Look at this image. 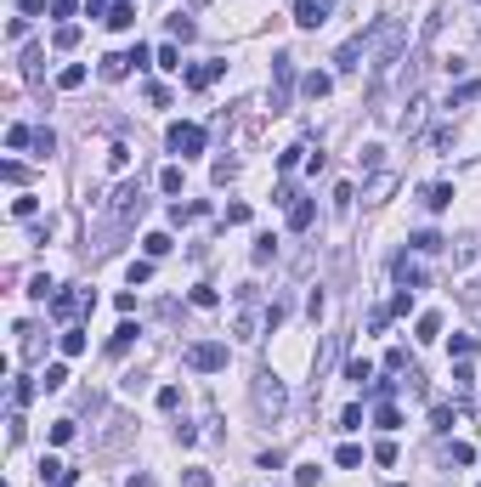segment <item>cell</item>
I'll list each match as a JSON object with an SVG mask.
<instances>
[{
  "label": "cell",
  "instance_id": "obj_1",
  "mask_svg": "<svg viewBox=\"0 0 481 487\" xmlns=\"http://www.w3.org/2000/svg\"><path fill=\"white\" fill-rule=\"evenodd\" d=\"M181 363L198 368V374H221V368H227V346H221V340H193V346L181 351Z\"/></svg>",
  "mask_w": 481,
  "mask_h": 487
},
{
  "label": "cell",
  "instance_id": "obj_2",
  "mask_svg": "<svg viewBox=\"0 0 481 487\" xmlns=\"http://www.w3.org/2000/svg\"><path fill=\"white\" fill-rule=\"evenodd\" d=\"M142 210H148V199H142V181H119V187H113V204H108V216L125 227V221H136Z\"/></svg>",
  "mask_w": 481,
  "mask_h": 487
},
{
  "label": "cell",
  "instance_id": "obj_3",
  "mask_svg": "<svg viewBox=\"0 0 481 487\" xmlns=\"http://www.w3.org/2000/svg\"><path fill=\"white\" fill-rule=\"evenodd\" d=\"M164 142H170V154L198 159V154H204V125H181V119H176V125L164 131Z\"/></svg>",
  "mask_w": 481,
  "mask_h": 487
},
{
  "label": "cell",
  "instance_id": "obj_4",
  "mask_svg": "<svg viewBox=\"0 0 481 487\" xmlns=\"http://www.w3.org/2000/svg\"><path fill=\"white\" fill-rule=\"evenodd\" d=\"M289 85H295V57L278 51V57H272V114L289 108Z\"/></svg>",
  "mask_w": 481,
  "mask_h": 487
},
{
  "label": "cell",
  "instance_id": "obj_5",
  "mask_svg": "<svg viewBox=\"0 0 481 487\" xmlns=\"http://www.w3.org/2000/svg\"><path fill=\"white\" fill-rule=\"evenodd\" d=\"M255 408H260V413H272V419L289 408V391H283V380H278V374H260V380H255Z\"/></svg>",
  "mask_w": 481,
  "mask_h": 487
},
{
  "label": "cell",
  "instance_id": "obj_6",
  "mask_svg": "<svg viewBox=\"0 0 481 487\" xmlns=\"http://www.w3.org/2000/svg\"><path fill=\"white\" fill-rule=\"evenodd\" d=\"M328 11H334V0H295V23L300 29H323Z\"/></svg>",
  "mask_w": 481,
  "mask_h": 487
},
{
  "label": "cell",
  "instance_id": "obj_7",
  "mask_svg": "<svg viewBox=\"0 0 481 487\" xmlns=\"http://www.w3.org/2000/svg\"><path fill=\"white\" fill-rule=\"evenodd\" d=\"M391 278H397V289H419V283H425V266H419L413 255H397V261H391Z\"/></svg>",
  "mask_w": 481,
  "mask_h": 487
},
{
  "label": "cell",
  "instance_id": "obj_8",
  "mask_svg": "<svg viewBox=\"0 0 481 487\" xmlns=\"http://www.w3.org/2000/svg\"><path fill=\"white\" fill-rule=\"evenodd\" d=\"M363 57H368V34L345 40V46H340V57H334V69H340V74H351V69H363Z\"/></svg>",
  "mask_w": 481,
  "mask_h": 487
},
{
  "label": "cell",
  "instance_id": "obj_9",
  "mask_svg": "<svg viewBox=\"0 0 481 487\" xmlns=\"http://www.w3.org/2000/svg\"><path fill=\"white\" fill-rule=\"evenodd\" d=\"M227 74V63H198V69H187L181 80H187V91H204V85H216Z\"/></svg>",
  "mask_w": 481,
  "mask_h": 487
},
{
  "label": "cell",
  "instance_id": "obj_10",
  "mask_svg": "<svg viewBox=\"0 0 481 487\" xmlns=\"http://www.w3.org/2000/svg\"><path fill=\"white\" fill-rule=\"evenodd\" d=\"M74 312H85V295H69V289H57V295H51V318H57V323H69Z\"/></svg>",
  "mask_w": 481,
  "mask_h": 487
},
{
  "label": "cell",
  "instance_id": "obj_11",
  "mask_svg": "<svg viewBox=\"0 0 481 487\" xmlns=\"http://www.w3.org/2000/svg\"><path fill=\"white\" fill-rule=\"evenodd\" d=\"M40 482L46 487H74V471L63 459H40Z\"/></svg>",
  "mask_w": 481,
  "mask_h": 487
},
{
  "label": "cell",
  "instance_id": "obj_12",
  "mask_svg": "<svg viewBox=\"0 0 481 487\" xmlns=\"http://www.w3.org/2000/svg\"><path fill=\"white\" fill-rule=\"evenodd\" d=\"M391 193H397V176H391V170H380V176H374V181L363 187V199H368V204H385Z\"/></svg>",
  "mask_w": 481,
  "mask_h": 487
},
{
  "label": "cell",
  "instance_id": "obj_13",
  "mask_svg": "<svg viewBox=\"0 0 481 487\" xmlns=\"http://www.w3.org/2000/svg\"><path fill=\"white\" fill-rule=\"evenodd\" d=\"M312 221H318V204H312V199H295V204H289V233H306Z\"/></svg>",
  "mask_w": 481,
  "mask_h": 487
},
{
  "label": "cell",
  "instance_id": "obj_14",
  "mask_svg": "<svg viewBox=\"0 0 481 487\" xmlns=\"http://www.w3.org/2000/svg\"><path fill=\"white\" fill-rule=\"evenodd\" d=\"M102 23H108V29H136V6H131V0H113Z\"/></svg>",
  "mask_w": 481,
  "mask_h": 487
},
{
  "label": "cell",
  "instance_id": "obj_15",
  "mask_svg": "<svg viewBox=\"0 0 481 487\" xmlns=\"http://www.w3.org/2000/svg\"><path fill=\"white\" fill-rule=\"evenodd\" d=\"M131 69H136V63H131V51H108V57H102V80H125Z\"/></svg>",
  "mask_w": 481,
  "mask_h": 487
},
{
  "label": "cell",
  "instance_id": "obj_16",
  "mask_svg": "<svg viewBox=\"0 0 481 487\" xmlns=\"http://www.w3.org/2000/svg\"><path fill=\"white\" fill-rule=\"evenodd\" d=\"M136 334H142L136 323H119V328H113V340H108V357H125V351L136 346Z\"/></svg>",
  "mask_w": 481,
  "mask_h": 487
},
{
  "label": "cell",
  "instance_id": "obj_17",
  "mask_svg": "<svg viewBox=\"0 0 481 487\" xmlns=\"http://www.w3.org/2000/svg\"><path fill=\"white\" fill-rule=\"evenodd\" d=\"M345 380L368 391V386H374V363H368V357H351V363H345Z\"/></svg>",
  "mask_w": 481,
  "mask_h": 487
},
{
  "label": "cell",
  "instance_id": "obj_18",
  "mask_svg": "<svg viewBox=\"0 0 481 487\" xmlns=\"http://www.w3.org/2000/svg\"><path fill=\"white\" fill-rule=\"evenodd\" d=\"M300 91H306V96L318 102V96H328V91H334V74H323V69H312V74L300 80Z\"/></svg>",
  "mask_w": 481,
  "mask_h": 487
},
{
  "label": "cell",
  "instance_id": "obj_19",
  "mask_svg": "<svg viewBox=\"0 0 481 487\" xmlns=\"http://www.w3.org/2000/svg\"><path fill=\"white\" fill-rule=\"evenodd\" d=\"M374 425H380L385 436H391V431H402V408H397V403H380V408H374Z\"/></svg>",
  "mask_w": 481,
  "mask_h": 487
},
{
  "label": "cell",
  "instance_id": "obj_20",
  "mask_svg": "<svg viewBox=\"0 0 481 487\" xmlns=\"http://www.w3.org/2000/svg\"><path fill=\"white\" fill-rule=\"evenodd\" d=\"M425 204H430V210H447V204H453V181H430V187H425Z\"/></svg>",
  "mask_w": 481,
  "mask_h": 487
},
{
  "label": "cell",
  "instance_id": "obj_21",
  "mask_svg": "<svg viewBox=\"0 0 481 487\" xmlns=\"http://www.w3.org/2000/svg\"><path fill=\"white\" fill-rule=\"evenodd\" d=\"M51 46H57V51H74V46H80V23H57Z\"/></svg>",
  "mask_w": 481,
  "mask_h": 487
},
{
  "label": "cell",
  "instance_id": "obj_22",
  "mask_svg": "<svg viewBox=\"0 0 481 487\" xmlns=\"http://www.w3.org/2000/svg\"><path fill=\"white\" fill-rule=\"evenodd\" d=\"M40 391H46L40 380H17V386H11V403H17V408H29L34 397H40Z\"/></svg>",
  "mask_w": 481,
  "mask_h": 487
},
{
  "label": "cell",
  "instance_id": "obj_23",
  "mask_svg": "<svg viewBox=\"0 0 481 487\" xmlns=\"http://www.w3.org/2000/svg\"><path fill=\"white\" fill-rule=\"evenodd\" d=\"M153 69H164V74H181V51H176V40H170V46H159Z\"/></svg>",
  "mask_w": 481,
  "mask_h": 487
},
{
  "label": "cell",
  "instance_id": "obj_24",
  "mask_svg": "<svg viewBox=\"0 0 481 487\" xmlns=\"http://www.w3.org/2000/svg\"><path fill=\"white\" fill-rule=\"evenodd\" d=\"M272 255H278V239H272V233H260V239H255V249H249V261H255V266H266Z\"/></svg>",
  "mask_w": 481,
  "mask_h": 487
},
{
  "label": "cell",
  "instance_id": "obj_25",
  "mask_svg": "<svg viewBox=\"0 0 481 487\" xmlns=\"http://www.w3.org/2000/svg\"><path fill=\"white\" fill-rule=\"evenodd\" d=\"M442 334V312H425L419 323H413V340H436Z\"/></svg>",
  "mask_w": 481,
  "mask_h": 487
},
{
  "label": "cell",
  "instance_id": "obj_26",
  "mask_svg": "<svg viewBox=\"0 0 481 487\" xmlns=\"http://www.w3.org/2000/svg\"><path fill=\"white\" fill-rule=\"evenodd\" d=\"M6 148H11V154H17V148H34V131H29V125H11V131H6Z\"/></svg>",
  "mask_w": 481,
  "mask_h": 487
},
{
  "label": "cell",
  "instance_id": "obj_27",
  "mask_svg": "<svg viewBox=\"0 0 481 487\" xmlns=\"http://www.w3.org/2000/svg\"><path fill=\"white\" fill-rule=\"evenodd\" d=\"M40 386H46V391H63V386H69V368H63V363H51V368L40 374Z\"/></svg>",
  "mask_w": 481,
  "mask_h": 487
},
{
  "label": "cell",
  "instance_id": "obj_28",
  "mask_svg": "<svg viewBox=\"0 0 481 487\" xmlns=\"http://www.w3.org/2000/svg\"><path fill=\"white\" fill-rule=\"evenodd\" d=\"M453 386H459V391H470V386H476V368H470V357H459V363H453Z\"/></svg>",
  "mask_w": 481,
  "mask_h": 487
},
{
  "label": "cell",
  "instance_id": "obj_29",
  "mask_svg": "<svg viewBox=\"0 0 481 487\" xmlns=\"http://www.w3.org/2000/svg\"><path fill=\"white\" fill-rule=\"evenodd\" d=\"M334 465H340V471H357V465H363V448H357V442H345V448L334 453Z\"/></svg>",
  "mask_w": 481,
  "mask_h": 487
},
{
  "label": "cell",
  "instance_id": "obj_30",
  "mask_svg": "<svg viewBox=\"0 0 481 487\" xmlns=\"http://www.w3.org/2000/svg\"><path fill=\"white\" fill-rule=\"evenodd\" d=\"M142 249H148V261L170 255V233H148V239H142Z\"/></svg>",
  "mask_w": 481,
  "mask_h": 487
},
{
  "label": "cell",
  "instance_id": "obj_31",
  "mask_svg": "<svg viewBox=\"0 0 481 487\" xmlns=\"http://www.w3.org/2000/svg\"><path fill=\"white\" fill-rule=\"evenodd\" d=\"M181 181H187V176H181V164H164V170H159V187H164V193H181Z\"/></svg>",
  "mask_w": 481,
  "mask_h": 487
},
{
  "label": "cell",
  "instance_id": "obj_32",
  "mask_svg": "<svg viewBox=\"0 0 481 487\" xmlns=\"http://www.w3.org/2000/svg\"><path fill=\"white\" fill-rule=\"evenodd\" d=\"M57 346H63V357H80V351H85V334H80V328H63V340H57Z\"/></svg>",
  "mask_w": 481,
  "mask_h": 487
},
{
  "label": "cell",
  "instance_id": "obj_33",
  "mask_svg": "<svg viewBox=\"0 0 481 487\" xmlns=\"http://www.w3.org/2000/svg\"><path fill=\"white\" fill-rule=\"evenodd\" d=\"M385 312H391V318H407V312H413V289H397V295H391V306H385Z\"/></svg>",
  "mask_w": 481,
  "mask_h": 487
},
{
  "label": "cell",
  "instance_id": "obj_34",
  "mask_svg": "<svg viewBox=\"0 0 481 487\" xmlns=\"http://www.w3.org/2000/svg\"><path fill=\"white\" fill-rule=\"evenodd\" d=\"M57 85H63V91H80V85H85V69H80V63H69V69L57 74Z\"/></svg>",
  "mask_w": 481,
  "mask_h": 487
},
{
  "label": "cell",
  "instance_id": "obj_35",
  "mask_svg": "<svg viewBox=\"0 0 481 487\" xmlns=\"http://www.w3.org/2000/svg\"><path fill=\"white\" fill-rule=\"evenodd\" d=\"M193 34H198V29H193V17H181V11H176V17H170V40H193Z\"/></svg>",
  "mask_w": 481,
  "mask_h": 487
},
{
  "label": "cell",
  "instance_id": "obj_36",
  "mask_svg": "<svg viewBox=\"0 0 481 487\" xmlns=\"http://www.w3.org/2000/svg\"><path fill=\"white\" fill-rule=\"evenodd\" d=\"M430 431L447 436V431H453V408H430Z\"/></svg>",
  "mask_w": 481,
  "mask_h": 487
},
{
  "label": "cell",
  "instance_id": "obj_37",
  "mask_svg": "<svg viewBox=\"0 0 481 487\" xmlns=\"http://www.w3.org/2000/svg\"><path fill=\"white\" fill-rule=\"evenodd\" d=\"M233 334H238V340H255V312H249V306L233 318Z\"/></svg>",
  "mask_w": 481,
  "mask_h": 487
},
{
  "label": "cell",
  "instance_id": "obj_38",
  "mask_svg": "<svg viewBox=\"0 0 481 487\" xmlns=\"http://www.w3.org/2000/svg\"><path fill=\"white\" fill-rule=\"evenodd\" d=\"M476 96H481L476 80H459V91H453V108H465V102H476Z\"/></svg>",
  "mask_w": 481,
  "mask_h": 487
},
{
  "label": "cell",
  "instance_id": "obj_39",
  "mask_svg": "<svg viewBox=\"0 0 481 487\" xmlns=\"http://www.w3.org/2000/svg\"><path fill=\"white\" fill-rule=\"evenodd\" d=\"M407 244H413L419 255H436V249H442V239H436V233H413V239H407Z\"/></svg>",
  "mask_w": 481,
  "mask_h": 487
},
{
  "label": "cell",
  "instance_id": "obj_40",
  "mask_svg": "<svg viewBox=\"0 0 481 487\" xmlns=\"http://www.w3.org/2000/svg\"><path fill=\"white\" fill-rule=\"evenodd\" d=\"M34 154H40V159H46V154H57V136H51V131H46V125H40V131H34Z\"/></svg>",
  "mask_w": 481,
  "mask_h": 487
},
{
  "label": "cell",
  "instance_id": "obj_41",
  "mask_svg": "<svg viewBox=\"0 0 481 487\" xmlns=\"http://www.w3.org/2000/svg\"><path fill=\"white\" fill-rule=\"evenodd\" d=\"M34 210H40V204H34V193H23V199H11V216H17V221H29Z\"/></svg>",
  "mask_w": 481,
  "mask_h": 487
},
{
  "label": "cell",
  "instance_id": "obj_42",
  "mask_svg": "<svg viewBox=\"0 0 481 487\" xmlns=\"http://www.w3.org/2000/svg\"><path fill=\"white\" fill-rule=\"evenodd\" d=\"M125 278H131V289H136V283H148V278H153V261H131V272H125Z\"/></svg>",
  "mask_w": 481,
  "mask_h": 487
},
{
  "label": "cell",
  "instance_id": "obj_43",
  "mask_svg": "<svg viewBox=\"0 0 481 487\" xmlns=\"http://www.w3.org/2000/svg\"><path fill=\"white\" fill-rule=\"evenodd\" d=\"M29 295H34V301H51L57 283H51V278H29Z\"/></svg>",
  "mask_w": 481,
  "mask_h": 487
},
{
  "label": "cell",
  "instance_id": "obj_44",
  "mask_svg": "<svg viewBox=\"0 0 481 487\" xmlns=\"http://www.w3.org/2000/svg\"><path fill=\"white\" fill-rule=\"evenodd\" d=\"M193 306H204V312H210V306H221V295H216L210 283H198V289H193Z\"/></svg>",
  "mask_w": 481,
  "mask_h": 487
},
{
  "label": "cell",
  "instance_id": "obj_45",
  "mask_svg": "<svg viewBox=\"0 0 481 487\" xmlns=\"http://www.w3.org/2000/svg\"><path fill=\"white\" fill-rule=\"evenodd\" d=\"M374 465H397V442H391V436L374 442Z\"/></svg>",
  "mask_w": 481,
  "mask_h": 487
},
{
  "label": "cell",
  "instance_id": "obj_46",
  "mask_svg": "<svg viewBox=\"0 0 481 487\" xmlns=\"http://www.w3.org/2000/svg\"><path fill=\"white\" fill-rule=\"evenodd\" d=\"M125 164H131V148H125V142H113V148H108V170H125Z\"/></svg>",
  "mask_w": 481,
  "mask_h": 487
},
{
  "label": "cell",
  "instance_id": "obj_47",
  "mask_svg": "<svg viewBox=\"0 0 481 487\" xmlns=\"http://www.w3.org/2000/svg\"><path fill=\"white\" fill-rule=\"evenodd\" d=\"M306 159V148H283V154H278V170H283V176H289V170H295V164Z\"/></svg>",
  "mask_w": 481,
  "mask_h": 487
},
{
  "label": "cell",
  "instance_id": "obj_48",
  "mask_svg": "<svg viewBox=\"0 0 481 487\" xmlns=\"http://www.w3.org/2000/svg\"><path fill=\"white\" fill-rule=\"evenodd\" d=\"M210 176H216V181H233V176H238V159H216V164H210Z\"/></svg>",
  "mask_w": 481,
  "mask_h": 487
},
{
  "label": "cell",
  "instance_id": "obj_49",
  "mask_svg": "<svg viewBox=\"0 0 481 487\" xmlns=\"http://www.w3.org/2000/svg\"><path fill=\"white\" fill-rule=\"evenodd\" d=\"M40 63H46V51H23V74L29 80H40Z\"/></svg>",
  "mask_w": 481,
  "mask_h": 487
},
{
  "label": "cell",
  "instance_id": "obj_50",
  "mask_svg": "<svg viewBox=\"0 0 481 487\" xmlns=\"http://www.w3.org/2000/svg\"><path fill=\"white\" fill-rule=\"evenodd\" d=\"M51 442H57V448L74 442V419H57V425H51Z\"/></svg>",
  "mask_w": 481,
  "mask_h": 487
},
{
  "label": "cell",
  "instance_id": "obj_51",
  "mask_svg": "<svg viewBox=\"0 0 481 487\" xmlns=\"http://www.w3.org/2000/svg\"><path fill=\"white\" fill-rule=\"evenodd\" d=\"M17 17H29V23L46 17V0H17Z\"/></svg>",
  "mask_w": 481,
  "mask_h": 487
},
{
  "label": "cell",
  "instance_id": "obj_52",
  "mask_svg": "<svg viewBox=\"0 0 481 487\" xmlns=\"http://www.w3.org/2000/svg\"><path fill=\"white\" fill-rule=\"evenodd\" d=\"M340 431H363V408H357V403L340 413Z\"/></svg>",
  "mask_w": 481,
  "mask_h": 487
},
{
  "label": "cell",
  "instance_id": "obj_53",
  "mask_svg": "<svg viewBox=\"0 0 481 487\" xmlns=\"http://www.w3.org/2000/svg\"><path fill=\"white\" fill-rule=\"evenodd\" d=\"M318 476H323L318 465H295V482H300V487H318Z\"/></svg>",
  "mask_w": 481,
  "mask_h": 487
},
{
  "label": "cell",
  "instance_id": "obj_54",
  "mask_svg": "<svg viewBox=\"0 0 481 487\" xmlns=\"http://www.w3.org/2000/svg\"><path fill=\"white\" fill-rule=\"evenodd\" d=\"M243 221H249V204H243V199H238V204H227V227H243Z\"/></svg>",
  "mask_w": 481,
  "mask_h": 487
},
{
  "label": "cell",
  "instance_id": "obj_55",
  "mask_svg": "<svg viewBox=\"0 0 481 487\" xmlns=\"http://www.w3.org/2000/svg\"><path fill=\"white\" fill-rule=\"evenodd\" d=\"M159 408H164V413H170V408H181V386H164V391H159Z\"/></svg>",
  "mask_w": 481,
  "mask_h": 487
},
{
  "label": "cell",
  "instance_id": "obj_56",
  "mask_svg": "<svg viewBox=\"0 0 481 487\" xmlns=\"http://www.w3.org/2000/svg\"><path fill=\"white\" fill-rule=\"evenodd\" d=\"M476 351V334H453V357H470Z\"/></svg>",
  "mask_w": 481,
  "mask_h": 487
},
{
  "label": "cell",
  "instance_id": "obj_57",
  "mask_svg": "<svg viewBox=\"0 0 481 487\" xmlns=\"http://www.w3.org/2000/svg\"><path fill=\"white\" fill-rule=\"evenodd\" d=\"M453 465H476V448L470 442H453Z\"/></svg>",
  "mask_w": 481,
  "mask_h": 487
},
{
  "label": "cell",
  "instance_id": "obj_58",
  "mask_svg": "<svg viewBox=\"0 0 481 487\" xmlns=\"http://www.w3.org/2000/svg\"><path fill=\"white\" fill-rule=\"evenodd\" d=\"M148 102L153 108H170V85H148Z\"/></svg>",
  "mask_w": 481,
  "mask_h": 487
},
{
  "label": "cell",
  "instance_id": "obj_59",
  "mask_svg": "<svg viewBox=\"0 0 481 487\" xmlns=\"http://www.w3.org/2000/svg\"><path fill=\"white\" fill-rule=\"evenodd\" d=\"M51 17H57V23H69V17H74V0H51Z\"/></svg>",
  "mask_w": 481,
  "mask_h": 487
},
{
  "label": "cell",
  "instance_id": "obj_60",
  "mask_svg": "<svg viewBox=\"0 0 481 487\" xmlns=\"http://www.w3.org/2000/svg\"><path fill=\"white\" fill-rule=\"evenodd\" d=\"M85 6V17H108V6H113V0H80Z\"/></svg>",
  "mask_w": 481,
  "mask_h": 487
},
{
  "label": "cell",
  "instance_id": "obj_61",
  "mask_svg": "<svg viewBox=\"0 0 481 487\" xmlns=\"http://www.w3.org/2000/svg\"><path fill=\"white\" fill-rule=\"evenodd\" d=\"M181 482H187V487H210V471H187Z\"/></svg>",
  "mask_w": 481,
  "mask_h": 487
}]
</instances>
